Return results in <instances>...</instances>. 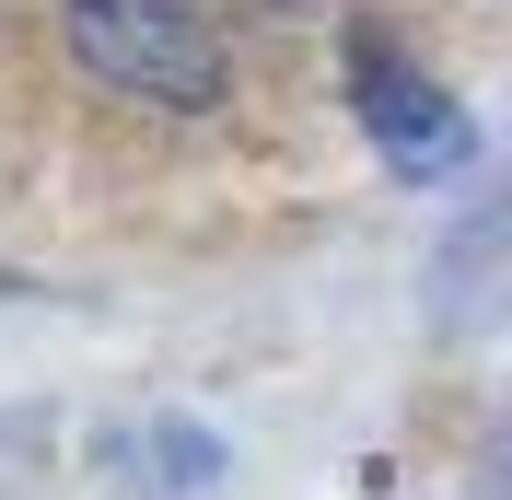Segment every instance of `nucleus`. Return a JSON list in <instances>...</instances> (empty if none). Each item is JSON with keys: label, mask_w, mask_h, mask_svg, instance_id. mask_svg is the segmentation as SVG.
I'll use <instances>...</instances> for the list:
<instances>
[{"label": "nucleus", "mask_w": 512, "mask_h": 500, "mask_svg": "<svg viewBox=\"0 0 512 500\" xmlns=\"http://www.w3.org/2000/svg\"><path fill=\"white\" fill-rule=\"evenodd\" d=\"M350 70H361V128L384 140V163H396V175H419V187H431V175H466L478 128L454 117V94L431 82V70H408L384 35H361Z\"/></svg>", "instance_id": "obj_2"}, {"label": "nucleus", "mask_w": 512, "mask_h": 500, "mask_svg": "<svg viewBox=\"0 0 512 500\" xmlns=\"http://www.w3.org/2000/svg\"><path fill=\"white\" fill-rule=\"evenodd\" d=\"M70 59L128 105H222V35L198 0H59Z\"/></svg>", "instance_id": "obj_1"}]
</instances>
